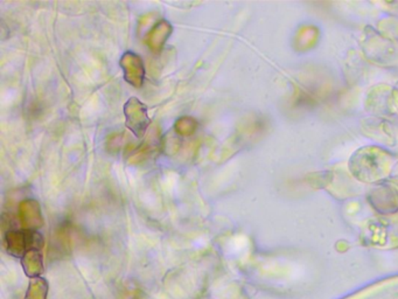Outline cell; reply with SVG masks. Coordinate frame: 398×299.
I'll use <instances>...</instances> for the list:
<instances>
[{"label":"cell","instance_id":"6da1fadb","mask_svg":"<svg viewBox=\"0 0 398 299\" xmlns=\"http://www.w3.org/2000/svg\"><path fill=\"white\" fill-rule=\"evenodd\" d=\"M348 167L353 177L361 183H379L390 175L394 155L379 146H364L353 153Z\"/></svg>","mask_w":398,"mask_h":299},{"label":"cell","instance_id":"7a4b0ae2","mask_svg":"<svg viewBox=\"0 0 398 299\" xmlns=\"http://www.w3.org/2000/svg\"><path fill=\"white\" fill-rule=\"evenodd\" d=\"M4 245L10 255L23 258L31 250L43 252L45 239L38 230H10L4 234Z\"/></svg>","mask_w":398,"mask_h":299},{"label":"cell","instance_id":"3957f363","mask_svg":"<svg viewBox=\"0 0 398 299\" xmlns=\"http://www.w3.org/2000/svg\"><path fill=\"white\" fill-rule=\"evenodd\" d=\"M125 124L129 130L135 135V138H143L147 133V129L151 124V120L147 115V107L137 98H129L124 105Z\"/></svg>","mask_w":398,"mask_h":299},{"label":"cell","instance_id":"277c9868","mask_svg":"<svg viewBox=\"0 0 398 299\" xmlns=\"http://www.w3.org/2000/svg\"><path fill=\"white\" fill-rule=\"evenodd\" d=\"M368 201L379 213H396L398 210V190L388 184H379L368 192Z\"/></svg>","mask_w":398,"mask_h":299},{"label":"cell","instance_id":"5b68a950","mask_svg":"<svg viewBox=\"0 0 398 299\" xmlns=\"http://www.w3.org/2000/svg\"><path fill=\"white\" fill-rule=\"evenodd\" d=\"M120 68L123 69L124 78L131 86L140 88L145 78V67L143 58L133 52H126L120 58Z\"/></svg>","mask_w":398,"mask_h":299},{"label":"cell","instance_id":"8992f818","mask_svg":"<svg viewBox=\"0 0 398 299\" xmlns=\"http://www.w3.org/2000/svg\"><path fill=\"white\" fill-rule=\"evenodd\" d=\"M19 222L23 230H38L43 225V214L39 202L35 200H25L19 206Z\"/></svg>","mask_w":398,"mask_h":299},{"label":"cell","instance_id":"52a82bcc","mask_svg":"<svg viewBox=\"0 0 398 299\" xmlns=\"http://www.w3.org/2000/svg\"><path fill=\"white\" fill-rule=\"evenodd\" d=\"M173 32V27L167 20H160L152 28L147 36V45L153 53H160Z\"/></svg>","mask_w":398,"mask_h":299},{"label":"cell","instance_id":"ba28073f","mask_svg":"<svg viewBox=\"0 0 398 299\" xmlns=\"http://www.w3.org/2000/svg\"><path fill=\"white\" fill-rule=\"evenodd\" d=\"M21 265L26 276L30 278L40 277L45 272L43 267V254L41 250H31L21 258Z\"/></svg>","mask_w":398,"mask_h":299},{"label":"cell","instance_id":"9c48e42d","mask_svg":"<svg viewBox=\"0 0 398 299\" xmlns=\"http://www.w3.org/2000/svg\"><path fill=\"white\" fill-rule=\"evenodd\" d=\"M48 282L45 278H32L25 299H47Z\"/></svg>","mask_w":398,"mask_h":299},{"label":"cell","instance_id":"30bf717a","mask_svg":"<svg viewBox=\"0 0 398 299\" xmlns=\"http://www.w3.org/2000/svg\"><path fill=\"white\" fill-rule=\"evenodd\" d=\"M175 133L180 136H190L193 135L197 129V122L192 117H181L175 123Z\"/></svg>","mask_w":398,"mask_h":299},{"label":"cell","instance_id":"8fae6325","mask_svg":"<svg viewBox=\"0 0 398 299\" xmlns=\"http://www.w3.org/2000/svg\"><path fill=\"white\" fill-rule=\"evenodd\" d=\"M390 178L396 185H398V163L393 167L390 173Z\"/></svg>","mask_w":398,"mask_h":299},{"label":"cell","instance_id":"7c38bea8","mask_svg":"<svg viewBox=\"0 0 398 299\" xmlns=\"http://www.w3.org/2000/svg\"><path fill=\"white\" fill-rule=\"evenodd\" d=\"M393 102H394L395 109L398 111V83L394 91H393Z\"/></svg>","mask_w":398,"mask_h":299}]
</instances>
